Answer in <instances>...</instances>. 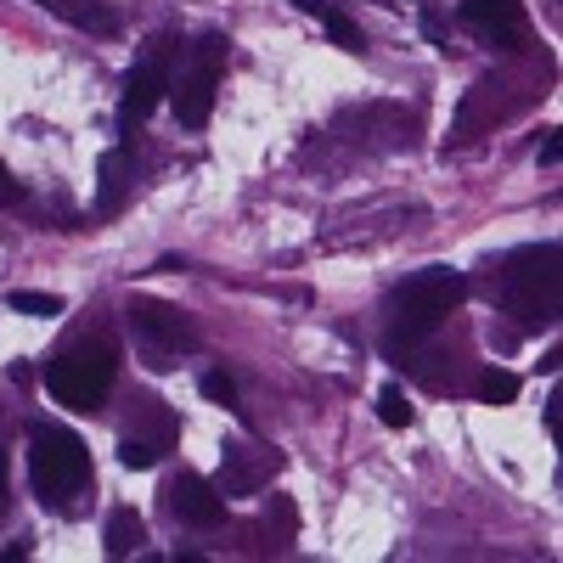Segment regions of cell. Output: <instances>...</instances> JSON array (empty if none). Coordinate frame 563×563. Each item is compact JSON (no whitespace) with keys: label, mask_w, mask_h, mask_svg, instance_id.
<instances>
[{"label":"cell","mask_w":563,"mask_h":563,"mask_svg":"<svg viewBox=\"0 0 563 563\" xmlns=\"http://www.w3.org/2000/svg\"><path fill=\"white\" fill-rule=\"evenodd\" d=\"M7 305L18 310V316H63V299L57 294H34V288H18V294H7Z\"/></svg>","instance_id":"16"},{"label":"cell","mask_w":563,"mask_h":563,"mask_svg":"<svg viewBox=\"0 0 563 563\" xmlns=\"http://www.w3.org/2000/svg\"><path fill=\"white\" fill-rule=\"evenodd\" d=\"M294 541H299V507L288 496H271L260 512V552L282 558V552H294Z\"/></svg>","instance_id":"12"},{"label":"cell","mask_w":563,"mask_h":563,"mask_svg":"<svg viewBox=\"0 0 563 563\" xmlns=\"http://www.w3.org/2000/svg\"><path fill=\"white\" fill-rule=\"evenodd\" d=\"M558 153H563V141H558V130L541 141V164H558Z\"/></svg>","instance_id":"23"},{"label":"cell","mask_w":563,"mask_h":563,"mask_svg":"<svg viewBox=\"0 0 563 563\" xmlns=\"http://www.w3.org/2000/svg\"><path fill=\"white\" fill-rule=\"evenodd\" d=\"M124 175H130V158H124V153H108V158H102V198H97V209L113 214V209L124 203V186H130Z\"/></svg>","instance_id":"15"},{"label":"cell","mask_w":563,"mask_h":563,"mask_svg":"<svg viewBox=\"0 0 563 563\" xmlns=\"http://www.w3.org/2000/svg\"><path fill=\"white\" fill-rule=\"evenodd\" d=\"M276 467H282L276 451H260V445H225V451H220V479H214V490H220L225 501L260 496V490L271 485Z\"/></svg>","instance_id":"10"},{"label":"cell","mask_w":563,"mask_h":563,"mask_svg":"<svg viewBox=\"0 0 563 563\" xmlns=\"http://www.w3.org/2000/svg\"><path fill=\"white\" fill-rule=\"evenodd\" d=\"M321 23H327V34H333V40L344 45V52H361V45H366V40H361V29H355V23L344 18V7H339L333 18H321Z\"/></svg>","instance_id":"20"},{"label":"cell","mask_w":563,"mask_h":563,"mask_svg":"<svg viewBox=\"0 0 563 563\" xmlns=\"http://www.w3.org/2000/svg\"><path fill=\"white\" fill-rule=\"evenodd\" d=\"M198 389H203L209 400H220V406H238V384H231V372H203Z\"/></svg>","instance_id":"19"},{"label":"cell","mask_w":563,"mask_h":563,"mask_svg":"<svg viewBox=\"0 0 563 563\" xmlns=\"http://www.w3.org/2000/svg\"><path fill=\"white\" fill-rule=\"evenodd\" d=\"M512 395H519V378H512V372H501V366L479 372V400H490V406H507Z\"/></svg>","instance_id":"17"},{"label":"cell","mask_w":563,"mask_h":563,"mask_svg":"<svg viewBox=\"0 0 563 563\" xmlns=\"http://www.w3.org/2000/svg\"><path fill=\"white\" fill-rule=\"evenodd\" d=\"M130 333H135V350L147 355V366L169 372L180 366V355H192L198 350V327L186 310L164 305V299H130Z\"/></svg>","instance_id":"5"},{"label":"cell","mask_w":563,"mask_h":563,"mask_svg":"<svg viewBox=\"0 0 563 563\" xmlns=\"http://www.w3.org/2000/svg\"><path fill=\"white\" fill-rule=\"evenodd\" d=\"M169 97V68H164V52H153L141 68H130V79H124V102H119V124L130 130V124H141L158 102Z\"/></svg>","instance_id":"11"},{"label":"cell","mask_w":563,"mask_h":563,"mask_svg":"<svg viewBox=\"0 0 563 563\" xmlns=\"http://www.w3.org/2000/svg\"><path fill=\"white\" fill-rule=\"evenodd\" d=\"M7 501H12L7 496V451H0V512H7Z\"/></svg>","instance_id":"24"},{"label":"cell","mask_w":563,"mask_h":563,"mask_svg":"<svg viewBox=\"0 0 563 563\" xmlns=\"http://www.w3.org/2000/svg\"><path fill=\"white\" fill-rule=\"evenodd\" d=\"M462 299H467V282L456 271H422V276H411L406 288H395V299H389V350L429 339L445 316H456Z\"/></svg>","instance_id":"3"},{"label":"cell","mask_w":563,"mask_h":563,"mask_svg":"<svg viewBox=\"0 0 563 563\" xmlns=\"http://www.w3.org/2000/svg\"><path fill=\"white\" fill-rule=\"evenodd\" d=\"M456 23L474 40L496 45V52H519V45H530V7L525 0H462Z\"/></svg>","instance_id":"8"},{"label":"cell","mask_w":563,"mask_h":563,"mask_svg":"<svg viewBox=\"0 0 563 563\" xmlns=\"http://www.w3.org/2000/svg\"><path fill=\"white\" fill-rule=\"evenodd\" d=\"M496 305L512 316L519 333H541L563 310V271H558V243H530L512 249L496 271Z\"/></svg>","instance_id":"1"},{"label":"cell","mask_w":563,"mask_h":563,"mask_svg":"<svg viewBox=\"0 0 563 563\" xmlns=\"http://www.w3.org/2000/svg\"><path fill=\"white\" fill-rule=\"evenodd\" d=\"M164 512L186 530H214L225 519V496L214 490V479L192 474V467H180V474L164 485Z\"/></svg>","instance_id":"9"},{"label":"cell","mask_w":563,"mask_h":563,"mask_svg":"<svg viewBox=\"0 0 563 563\" xmlns=\"http://www.w3.org/2000/svg\"><path fill=\"white\" fill-rule=\"evenodd\" d=\"M175 440H180V417L158 395H141L135 400V422L119 440V462L124 467H158L164 451H175Z\"/></svg>","instance_id":"7"},{"label":"cell","mask_w":563,"mask_h":563,"mask_svg":"<svg viewBox=\"0 0 563 563\" xmlns=\"http://www.w3.org/2000/svg\"><path fill=\"white\" fill-rule=\"evenodd\" d=\"M0 203H23V186L12 180V169L0 164Z\"/></svg>","instance_id":"21"},{"label":"cell","mask_w":563,"mask_h":563,"mask_svg":"<svg viewBox=\"0 0 563 563\" xmlns=\"http://www.w3.org/2000/svg\"><path fill=\"white\" fill-rule=\"evenodd\" d=\"M378 417H384V429H406V422H411V406H406V389L400 384H384L378 389Z\"/></svg>","instance_id":"18"},{"label":"cell","mask_w":563,"mask_h":563,"mask_svg":"<svg viewBox=\"0 0 563 563\" xmlns=\"http://www.w3.org/2000/svg\"><path fill=\"white\" fill-rule=\"evenodd\" d=\"M141 541H147V530H141V512H135V507H113V512H108V530H102L108 558H130Z\"/></svg>","instance_id":"14"},{"label":"cell","mask_w":563,"mask_h":563,"mask_svg":"<svg viewBox=\"0 0 563 563\" xmlns=\"http://www.w3.org/2000/svg\"><path fill=\"white\" fill-rule=\"evenodd\" d=\"M220 74H225V34H203L192 52L180 57V79H169V108H175V119H180L186 130L209 124Z\"/></svg>","instance_id":"6"},{"label":"cell","mask_w":563,"mask_h":563,"mask_svg":"<svg viewBox=\"0 0 563 563\" xmlns=\"http://www.w3.org/2000/svg\"><path fill=\"white\" fill-rule=\"evenodd\" d=\"M29 479L40 507L52 512H74V501L90 490V451L74 429H57V422H34L29 429Z\"/></svg>","instance_id":"2"},{"label":"cell","mask_w":563,"mask_h":563,"mask_svg":"<svg viewBox=\"0 0 563 563\" xmlns=\"http://www.w3.org/2000/svg\"><path fill=\"white\" fill-rule=\"evenodd\" d=\"M40 7L74 29H85V34H119V12L102 7V0H40Z\"/></svg>","instance_id":"13"},{"label":"cell","mask_w":563,"mask_h":563,"mask_svg":"<svg viewBox=\"0 0 563 563\" xmlns=\"http://www.w3.org/2000/svg\"><path fill=\"white\" fill-rule=\"evenodd\" d=\"M299 12H316V18H333L339 12V0H294Z\"/></svg>","instance_id":"22"},{"label":"cell","mask_w":563,"mask_h":563,"mask_svg":"<svg viewBox=\"0 0 563 563\" xmlns=\"http://www.w3.org/2000/svg\"><path fill=\"white\" fill-rule=\"evenodd\" d=\"M113 372H119V355L108 339H85V344H68L63 355H52L45 366V389H52L57 406L68 411H97L113 389Z\"/></svg>","instance_id":"4"}]
</instances>
